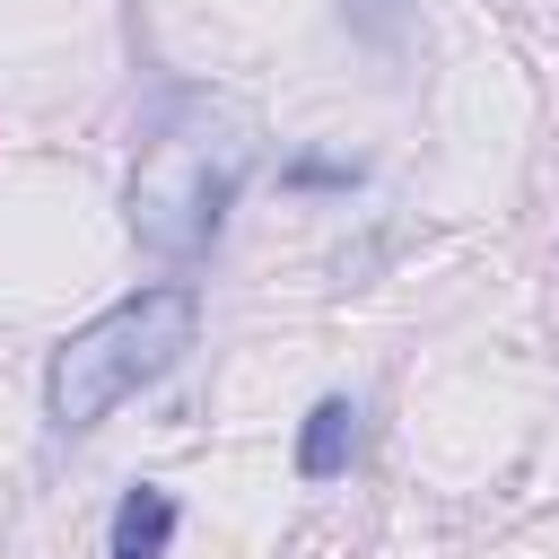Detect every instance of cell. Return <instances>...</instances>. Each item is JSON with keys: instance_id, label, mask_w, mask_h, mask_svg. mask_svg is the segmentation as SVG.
Segmentation results:
<instances>
[{"instance_id": "1", "label": "cell", "mask_w": 559, "mask_h": 559, "mask_svg": "<svg viewBox=\"0 0 559 559\" xmlns=\"http://www.w3.org/2000/svg\"><path fill=\"white\" fill-rule=\"evenodd\" d=\"M201 332V306L192 288H140L122 306H105L96 323H79L61 349H52V376H44V402H52V428H96L114 419L131 393H148Z\"/></svg>"}, {"instance_id": "2", "label": "cell", "mask_w": 559, "mask_h": 559, "mask_svg": "<svg viewBox=\"0 0 559 559\" xmlns=\"http://www.w3.org/2000/svg\"><path fill=\"white\" fill-rule=\"evenodd\" d=\"M245 140L236 131H218L210 122V105H183L148 148H140V166H131V236L157 253V262H192L210 236H218V218H227V201H236V183H245Z\"/></svg>"}, {"instance_id": "3", "label": "cell", "mask_w": 559, "mask_h": 559, "mask_svg": "<svg viewBox=\"0 0 559 559\" xmlns=\"http://www.w3.org/2000/svg\"><path fill=\"white\" fill-rule=\"evenodd\" d=\"M349 454H358V411H349V393H323L306 411V428H297V472L306 480H341Z\"/></svg>"}, {"instance_id": "4", "label": "cell", "mask_w": 559, "mask_h": 559, "mask_svg": "<svg viewBox=\"0 0 559 559\" xmlns=\"http://www.w3.org/2000/svg\"><path fill=\"white\" fill-rule=\"evenodd\" d=\"M166 542H175V498L166 489H122V507H114V559H166Z\"/></svg>"}, {"instance_id": "5", "label": "cell", "mask_w": 559, "mask_h": 559, "mask_svg": "<svg viewBox=\"0 0 559 559\" xmlns=\"http://www.w3.org/2000/svg\"><path fill=\"white\" fill-rule=\"evenodd\" d=\"M288 183H341V192H349V183H358V166H332V157H297V166H288Z\"/></svg>"}]
</instances>
